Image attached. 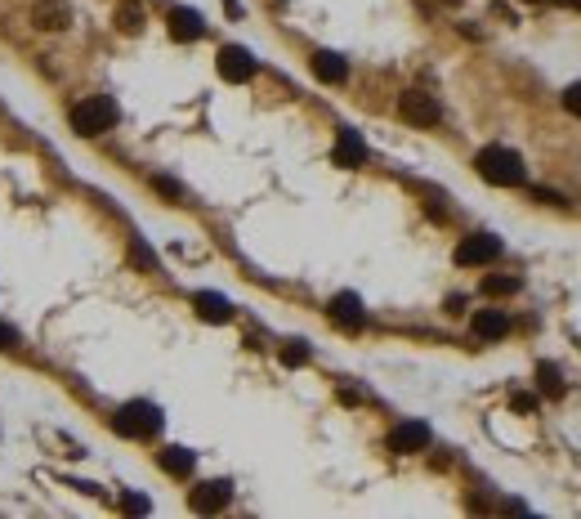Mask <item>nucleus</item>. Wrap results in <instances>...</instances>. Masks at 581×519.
I'll list each match as a JSON object with an SVG mask.
<instances>
[{
  "label": "nucleus",
  "mask_w": 581,
  "mask_h": 519,
  "mask_svg": "<svg viewBox=\"0 0 581 519\" xmlns=\"http://www.w3.org/2000/svg\"><path fill=\"white\" fill-rule=\"evenodd\" d=\"M116 27H121V32H130V36H134V32H143V14H139V5H121V9H116Z\"/></svg>",
  "instance_id": "a211bd4d"
},
{
  "label": "nucleus",
  "mask_w": 581,
  "mask_h": 519,
  "mask_svg": "<svg viewBox=\"0 0 581 519\" xmlns=\"http://www.w3.org/2000/svg\"><path fill=\"white\" fill-rule=\"evenodd\" d=\"M309 68H313V77L327 81V86H340V81L349 77V63L336 54V50H318V54L309 59Z\"/></svg>",
  "instance_id": "9b49d317"
},
{
  "label": "nucleus",
  "mask_w": 581,
  "mask_h": 519,
  "mask_svg": "<svg viewBox=\"0 0 581 519\" xmlns=\"http://www.w3.org/2000/svg\"><path fill=\"white\" fill-rule=\"evenodd\" d=\"M398 117H403V122H412V126H439L443 108H439V99H434V95H425V90H407V95H398Z\"/></svg>",
  "instance_id": "20e7f679"
},
{
  "label": "nucleus",
  "mask_w": 581,
  "mask_h": 519,
  "mask_svg": "<svg viewBox=\"0 0 581 519\" xmlns=\"http://www.w3.org/2000/svg\"><path fill=\"white\" fill-rule=\"evenodd\" d=\"M215 68H220V77L232 81V86H241V81L255 77V59H250V50H241V45H224L220 59H215Z\"/></svg>",
  "instance_id": "0eeeda50"
},
{
  "label": "nucleus",
  "mask_w": 581,
  "mask_h": 519,
  "mask_svg": "<svg viewBox=\"0 0 581 519\" xmlns=\"http://www.w3.org/2000/svg\"><path fill=\"white\" fill-rule=\"evenodd\" d=\"M425 448H430V425L425 421H398L389 430V452L412 457V452H425Z\"/></svg>",
  "instance_id": "423d86ee"
},
{
  "label": "nucleus",
  "mask_w": 581,
  "mask_h": 519,
  "mask_svg": "<svg viewBox=\"0 0 581 519\" xmlns=\"http://www.w3.org/2000/svg\"><path fill=\"white\" fill-rule=\"evenodd\" d=\"M161 407L157 403H125L121 412H116V434H125V439H152L157 430H161Z\"/></svg>",
  "instance_id": "7ed1b4c3"
},
{
  "label": "nucleus",
  "mask_w": 581,
  "mask_h": 519,
  "mask_svg": "<svg viewBox=\"0 0 581 519\" xmlns=\"http://www.w3.org/2000/svg\"><path fill=\"white\" fill-rule=\"evenodd\" d=\"M327 314H331V323H340V327H349V332H358V327L367 323V309H362V300H358L353 291H340V296H331Z\"/></svg>",
  "instance_id": "1a4fd4ad"
},
{
  "label": "nucleus",
  "mask_w": 581,
  "mask_h": 519,
  "mask_svg": "<svg viewBox=\"0 0 581 519\" xmlns=\"http://www.w3.org/2000/svg\"><path fill=\"white\" fill-rule=\"evenodd\" d=\"M469 327H474V336H478V341H501V336L510 332V318H505L501 309H478Z\"/></svg>",
  "instance_id": "2eb2a0df"
},
{
  "label": "nucleus",
  "mask_w": 581,
  "mask_h": 519,
  "mask_svg": "<svg viewBox=\"0 0 581 519\" xmlns=\"http://www.w3.org/2000/svg\"><path fill=\"white\" fill-rule=\"evenodd\" d=\"M121 506H125V511H134V515H143V511H148V497H139V493H125V497H121Z\"/></svg>",
  "instance_id": "4be33fe9"
},
{
  "label": "nucleus",
  "mask_w": 581,
  "mask_h": 519,
  "mask_svg": "<svg viewBox=\"0 0 581 519\" xmlns=\"http://www.w3.org/2000/svg\"><path fill=\"white\" fill-rule=\"evenodd\" d=\"M152 188H157V193H166V197H179V184H175V179H161V175H157V179H152Z\"/></svg>",
  "instance_id": "b1692460"
},
{
  "label": "nucleus",
  "mask_w": 581,
  "mask_h": 519,
  "mask_svg": "<svg viewBox=\"0 0 581 519\" xmlns=\"http://www.w3.org/2000/svg\"><path fill=\"white\" fill-rule=\"evenodd\" d=\"M282 363H286V368H300V363H309V345H300V341H291V345L282 350Z\"/></svg>",
  "instance_id": "aec40b11"
},
{
  "label": "nucleus",
  "mask_w": 581,
  "mask_h": 519,
  "mask_svg": "<svg viewBox=\"0 0 581 519\" xmlns=\"http://www.w3.org/2000/svg\"><path fill=\"white\" fill-rule=\"evenodd\" d=\"M367 161V143H362V134L358 130L340 126L336 130V166H345V170H358Z\"/></svg>",
  "instance_id": "9d476101"
},
{
  "label": "nucleus",
  "mask_w": 581,
  "mask_h": 519,
  "mask_svg": "<svg viewBox=\"0 0 581 519\" xmlns=\"http://www.w3.org/2000/svg\"><path fill=\"white\" fill-rule=\"evenodd\" d=\"M564 108H568L573 117H581V81H573V86L564 90Z\"/></svg>",
  "instance_id": "412c9836"
},
{
  "label": "nucleus",
  "mask_w": 581,
  "mask_h": 519,
  "mask_svg": "<svg viewBox=\"0 0 581 519\" xmlns=\"http://www.w3.org/2000/svg\"><path fill=\"white\" fill-rule=\"evenodd\" d=\"M519 291V278H483V296H514Z\"/></svg>",
  "instance_id": "6ab92c4d"
},
{
  "label": "nucleus",
  "mask_w": 581,
  "mask_h": 519,
  "mask_svg": "<svg viewBox=\"0 0 581 519\" xmlns=\"http://www.w3.org/2000/svg\"><path fill=\"white\" fill-rule=\"evenodd\" d=\"M474 170L487 179V184H496V188H519L523 184V157L514 152V148H501V143H492V148H483L478 157H474Z\"/></svg>",
  "instance_id": "f257e3e1"
},
{
  "label": "nucleus",
  "mask_w": 581,
  "mask_h": 519,
  "mask_svg": "<svg viewBox=\"0 0 581 519\" xmlns=\"http://www.w3.org/2000/svg\"><path fill=\"white\" fill-rule=\"evenodd\" d=\"M232 497V484L229 479H211V484H197L193 488V511H202V515H211V511H224Z\"/></svg>",
  "instance_id": "6e6552de"
},
{
  "label": "nucleus",
  "mask_w": 581,
  "mask_h": 519,
  "mask_svg": "<svg viewBox=\"0 0 581 519\" xmlns=\"http://www.w3.org/2000/svg\"><path fill=\"white\" fill-rule=\"evenodd\" d=\"M193 309H197V318H206V323H229L232 318V305L220 291H197V296H193Z\"/></svg>",
  "instance_id": "4468645a"
},
{
  "label": "nucleus",
  "mask_w": 581,
  "mask_h": 519,
  "mask_svg": "<svg viewBox=\"0 0 581 519\" xmlns=\"http://www.w3.org/2000/svg\"><path fill=\"white\" fill-rule=\"evenodd\" d=\"M170 36L175 41H202L206 36V23H202V14L197 9H170Z\"/></svg>",
  "instance_id": "f8f14e48"
},
{
  "label": "nucleus",
  "mask_w": 581,
  "mask_h": 519,
  "mask_svg": "<svg viewBox=\"0 0 581 519\" xmlns=\"http://www.w3.org/2000/svg\"><path fill=\"white\" fill-rule=\"evenodd\" d=\"M537 381H541V394H550V398L564 394V377H559L555 363H541V368H537Z\"/></svg>",
  "instance_id": "f3484780"
},
{
  "label": "nucleus",
  "mask_w": 581,
  "mask_h": 519,
  "mask_svg": "<svg viewBox=\"0 0 581 519\" xmlns=\"http://www.w3.org/2000/svg\"><path fill=\"white\" fill-rule=\"evenodd\" d=\"M18 345V327H5L0 323V350H14Z\"/></svg>",
  "instance_id": "393cba45"
},
{
  "label": "nucleus",
  "mask_w": 581,
  "mask_h": 519,
  "mask_svg": "<svg viewBox=\"0 0 581 519\" xmlns=\"http://www.w3.org/2000/svg\"><path fill=\"white\" fill-rule=\"evenodd\" d=\"M116 117H121V108H116V99L108 95H90V99H81L77 108H72V130L77 134H108L116 126Z\"/></svg>",
  "instance_id": "f03ea898"
},
{
  "label": "nucleus",
  "mask_w": 581,
  "mask_h": 519,
  "mask_svg": "<svg viewBox=\"0 0 581 519\" xmlns=\"http://www.w3.org/2000/svg\"><path fill=\"white\" fill-rule=\"evenodd\" d=\"M496 256H501V238H492V233H469L457 247V264H465V269H483Z\"/></svg>",
  "instance_id": "39448f33"
},
{
  "label": "nucleus",
  "mask_w": 581,
  "mask_h": 519,
  "mask_svg": "<svg viewBox=\"0 0 581 519\" xmlns=\"http://www.w3.org/2000/svg\"><path fill=\"white\" fill-rule=\"evenodd\" d=\"M32 18H36V27H41V32H63V27L72 23L68 0H41V5L32 9Z\"/></svg>",
  "instance_id": "ddd939ff"
},
{
  "label": "nucleus",
  "mask_w": 581,
  "mask_h": 519,
  "mask_svg": "<svg viewBox=\"0 0 581 519\" xmlns=\"http://www.w3.org/2000/svg\"><path fill=\"white\" fill-rule=\"evenodd\" d=\"M510 407H514V412H532V407H537V394H514Z\"/></svg>",
  "instance_id": "5701e85b"
},
{
  "label": "nucleus",
  "mask_w": 581,
  "mask_h": 519,
  "mask_svg": "<svg viewBox=\"0 0 581 519\" xmlns=\"http://www.w3.org/2000/svg\"><path fill=\"white\" fill-rule=\"evenodd\" d=\"M157 461H161V470H166V475H175V479H188V475H193V452H188V448H179V443L161 448V452H157Z\"/></svg>",
  "instance_id": "dca6fc26"
}]
</instances>
